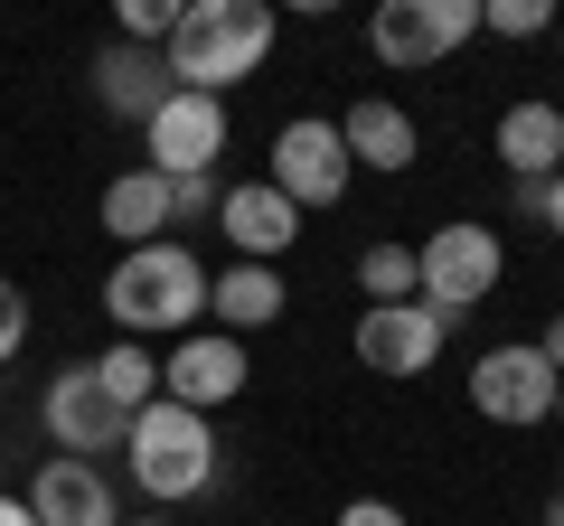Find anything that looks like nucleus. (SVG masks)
I'll use <instances>...</instances> for the list:
<instances>
[{"instance_id": "obj_16", "label": "nucleus", "mask_w": 564, "mask_h": 526, "mask_svg": "<svg viewBox=\"0 0 564 526\" xmlns=\"http://www.w3.org/2000/svg\"><path fill=\"white\" fill-rule=\"evenodd\" d=\"M339 142H348V161H358V169H414L423 132H414V113H404V103L367 95V103H348V113H339Z\"/></svg>"}, {"instance_id": "obj_13", "label": "nucleus", "mask_w": 564, "mask_h": 526, "mask_svg": "<svg viewBox=\"0 0 564 526\" xmlns=\"http://www.w3.org/2000/svg\"><path fill=\"white\" fill-rule=\"evenodd\" d=\"M29 517L39 526H122L113 507V480H104L95 461H39V480H29Z\"/></svg>"}, {"instance_id": "obj_5", "label": "nucleus", "mask_w": 564, "mask_h": 526, "mask_svg": "<svg viewBox=\"0 0 564 526\" xmlns=\"http://www.w3.org/2000/svg\"><path fill=\"white\" fill-rule=\"evenodd\" d=\"M348 179H358V161H348L339 122L292 113V122L273 132V169H263V188H282L302 217H311V207H339V198H348Z\"/></svg>"}, {"instance_id": "obj_24", "label": "nucleus", "mask_w": 564, "mask_h": 526, "mask_svg": "<svg viewBox=\"0 0 564 526\" xmlns=\"http://www.w3.org/2000/svg\"><path fill=\"white\" fill-rule=\"evenodd\" d=\"M339 526H414V517H404L395 498H348V507H339Z\"/></svg>"}, {"instance_id": "obj_20", "label": "nucleus", "mask_w": 564, "mask_h": 526, "mask_svg": "<svg viewBox=\"0 0 564 526\" xmlns=\"http://www.w3.org/2000/svg\"><path fill=\"white\" fill-rule=\"evenodd\" d=\"M358 292H367V310H377V302H414V292H423L414 244H367V254H358Z\"/></svg>"}, {"instance_id": "obj_12", "label": "nucleus", "mask_w": 564, "mask_h": 526, "mask_svg": "<svg viewBox=\"0 0 564 526\" xmlns=\"http://www.w3.org/2000/svg\"><path fill=\"white\" fill-rule=\"evenodd\" d=\"M217 235L236 244V263H282V254H292V235H302V207L282 198V188L245 179V188H226V198H217Z\"/></svg>"}, {"instance_id": "obj_30", "label": "nucleus", "mask_w": 564, "mask_h": 526, "mask_svg": "<svg viewBox=\"0 0 564 526\" xmlns=\"http://www.w3.org/2000/svg\"><path fill=\"white\" fill-rule=\"evenodd\" d=\"M555 424H564V385H555Z\"/></svg>"}, {"instance_id": "obj_31", "label": "nucleus", "mask_w": 564, "mask_h": 526, "mask_svg": "<svg viewBox=\"0 0 564 526\" xmlns=\"http://www.w3.org/2000/svg\"><path fill=\"white\" fill-rule=\"evenodd\" d=\"M0 489H10V470H0Z\"/></svg>"}, {"instance_id": "obj_26", "label": "nucleus", "mask_w": 564, "mask_h": 526, "mask_svg": "<svg viewBox=\"0 0 564 526\" xmlns=\"http://www.w3.org/2000/svg\"><path fill=\"white\" fill-rule=\"evenodd\" d=\"M536 358H545V366H555V376H564V310H555V320H545V339H536Z\"/></svg>"}, {"instance_id": "obj_19", "label": "nucleus", "mask_w": 564, "mask_h": 526, "mask_svg": "<svg viewBox=\"0 0 564 526\" xmlns=\"http://www.w3.org/2000/svg\"><path fill=\"white\" fill-rule=\"evenodd\" d=\"M95 376L113 385V405H122V414H141V405H161V358H151V348H141V339L104 348V358H95Z\"/></svg>"}, {"instance_id": "obj_3", "label": "nucleus", "mask_w": 564, "mask_h": 526, "mask_svg": "<svg viewBox=\"0 0 564 526\" xmlns=\"http://www.w3.org/2000/svg\"><path fill=\"white\" fill-rule=\"evenodd\" d=\"M122 461H132V480L161 507H180V498H207V489H217V432H207V414H188V405L161 395V405L132 414Z\"/></svg>"}, {"instance_id": "obj_27", "label": "nucleus", "mask_w": 564, "mask_h": 526, "mask_svg": "<svg viewBox=\"0 0 564 526\" xmlns=\"http://www.w3.org/2000/svg\"><path fill=\"white\" fill-rule=\"evenodd\" d=\"M0 526H39V517H29V498H10V489H0Z\"/></svg>"}, {"instance_id": "obj_11", "label": "nucleus", "mask_w": 564, "mask_h": 526, "mask_svg": "<svg viewBox=\"0 0 564 526\" xmlns=\"http://www.w3.org/2000/svg\"><path fill=\"white\" fill-rule=\"evenodd\" d=\"M443 339H452V329L433 320L423 302H377V310H358V366H367V376H433Z\"/></svg>"}, {"instance_id": "obj_21", "label": "nucleus", "mask_w": 564, "mask_h": 526, "mask_svg": "<svg viewBox=\"0 0 564 526\" xmlns=\"http://www.w3.org/2000/svg\"><path fill=\"white\" fill-rule=\"evenodd\" d=\"M480 29L489 39H545L555 29V0H480Z\"/></svg>"}, {"instance_id": "obj_9", "label": "nucleus", "mask_w": 564, "mask_h": 526, "mask_svg": "<svg viewBox=\"0 0 564 526\" xmlns=\"http://www.w3.org/2000/svg\"><path fill=\"white\" fill-rule=\"evenodd\" d=\"M141 142H151V161H141V169H161V179H207L217 151H226V103L170 85V103L141 122Z\"/></svg>"}, {"instance_id": "obj_15", "label": "nucleus", "mask_w": 564, "mask_h": 526, "mask_svg": "<svg viewBox=\"0 0 564 526\" xmlns=\"http://www.w3.org/2000/svg\"><path fill=\"white\" fill-rule=\"evenodd\" d=\"M282 302H292V292H282L273 263H226V273H207V310H217L226 339H254V329H273Z\"/></svg>"}, {"instance_id": "obj_14", "label": "nucleus", "mask_w": 564, "mask_h": 526, "mask_svg": "<svg viewBox=\"0 0 564 526\" xmlns=\"http://www.w3.org/2000/svg\"><path fill=\"white\" fill-rule=\"evenodd\" d=\"M95 103L113 122H151L170 103V57H161V47H132V39L95 47Z\"/></svg>"}, {"instance_id": "obj_8", "label": "nucleus", "mask_w": 564, "mask_h": 526, "mask_svg": "<svg viewBox=\"0 0 564 526\" xmlns=\"http://www.w3.org/2000/svg\"><path fill=\"white\" fill-rule=\"evenodd\" d=\"M555 366L536 358V339H508V348H480L470 358V405L489 414V424H508V432H527V424H545L555 414Z\"/></svg>"}, {"instance_id": "obj_6", "label": "nucleus", "mask_w": 564, "mask_h": 526, "mask_svg": "<svg viewBox=\"0 0 564 526\" xmlns=\"http://www.w3.org/2000/svg\"><path fill=\"white\" fill-rule=\"evenodd\" d=\"M462 39H480V0H386L377 20H367V47H377L395 76L443 66Z\"/></svg>"}, {"instance_id": "obj_17", "label": "nucleus", "mask_w": 564, "mask_h": 526, "mask_svg": "<svg viewBox=\"0 0 564 526\" xmlns=\"http://www.w3.org/2000/svg\"><path fill=\"white\" fill-rule=\"evenodd\" d=\"M499 161L518 169V179H555L564 169V113L545 95H527V103L499 113Z\"/></svg>"}, {"instance_id": "obj_10", "label": "nucleus", "mask_w": 564, "mask_h": 526, "mask_svg": "<svg viewBox=\"0 0 564 526\" xmlns=\"http://www.w3.org/2000/svg\"><path fill=\"white\" fill-rule=\"evenodd\" d=\"M245 339H226V329H188V339H170V366H161V395L188 414H217L245 395Z\"/></svg>"}, {"instance_id": "obj_23", "label": "nucleus", "mask_w": 564, "mask_h": 526, "mask_svg": "<svg viewBox=\"0 0 564 526\" xmlns=\"http://www.w3.org/2000/svg\"><path fill=\"white\" fill-rule=\"evenodd\" d=\"M217 169H207V179H170V226H188V217H217Z\"/></svg>"}, {"instance_id": "obj_4", "label": "nucleus", "mask_w": 564, "mask_h": 526, "mask_svg": "<svg viewBox=\"0 0 564 526\" xmlns=\"http://www.w3.org/2000/svg\"><path fill=\"white\" fill-rule=\"evenodd\" d=\"M414 263H423V292H414V302L433 310L443 329H462L470 310L499 292L508 244H499V226H470V217H462V226H433V235L414 244Z\"/></svg>"}, {"instance_id": "obj_28", "label": "nucleus", "mask_w": 564, "mask_h": 526, "mask_svg": "<svg viewBox=\"0 0 564 526\" xmlns=\"http://www.w3.org/2000/svg\"><path fill=\"white\" fill-rule=\"evenodd\" d=\"M545 526H564V489H555V498H545Z\"/></svg>"}, {"instance_id": "obj_22", "label": "nucleus", "mask_w": 564, "mask_h": 526, "mask_svg": "<svg viewBox=\"0 0 564 526\" xmlns=\"http://www.w3.org/2000/svg\"><path fill=\"white\" fill-rule=\"evenodd\" d=\"M20 348H29V292L10 283V273H0V366L20 358Z\"/></svg>"}, {"instance_id": "obj_29", "label": "nucleus", "mask_w": 564, "mask_h": 526, "mask_svg": "<svg viewBox=\"0 0 564 526\" xmlns=\"http://www.w3.org/2000/svg\"><path fill=\"white\" fill-rule=\"evenodd\" d=\"M122 526H170V517H122Z\"/></svg>"}, {"instance_id": "obj_25", "label": "nucleus", "mask_w": 564, "mask_h": 526, "mask_svg": "<svg viewBox=\"0 0 564 526\" xmlns=\"http://www.w3.org/2000/svg\"><path fill=\"white\" fill-rule=\"evenodd\" d=\"M536 217H545V226H555V235H564V169H555V179L536 188Z\"/></svg>"}, {"instance_id": "obj_18", "label": "nucleus", "mask_w": 564, "mask_h": 526, "mask_svg": "<svg viewBox=\"0 0 564 526\" xmlns=\"http://www.w3.org/2000/svg\"><path fill=\"white\" fill-rule=\"evenodd\" d=\"M104 235H113L122 254L170 235V179H161V169H122V179L104 188Z\"/></svg>"}, {"instance_id": "obj_2", "label": "nucleus", "mask_w": 564, "mask_h": 526, "mask_svg": "<svg viewBox=\"0 0 564 526\" xmlns=\"http://www.w3.org/2000/svg\"><path fill=\"white\" fill-rule=\"evenodd\" d=\"M104 310H113L122 339H151V329H170V339H188V320L207 310V263L188 254L180 235L161 244H132V254L104 273Z\"/></svg>"}, {"instance_id": "obj_1", "label": "nucleus", "mask_w": 564, "mask_h": 526, "mask_svg": "<svg viewBox=\"0 0 564 526\" xmlns=\"http://www.w3.org/2000/svg\"><path fill=\"white\" fill-rule=\"evenodd\" d=\"M273 0H188L180 29H170V85H188V95H217L226 85H245L263 57H273Z\"/></svg>"}, {"instance_id": "obj_7", "label": "nucleus", "mask_w": 564, "mask_h": 526, "mask_svg": "<svg viewBox=\"0 0 564 526\" xmlns=\"http://www.w3.org/2000/svg\"><path fill=\"white\" fill-rule=\"evenodd\" d=\"M39 424L57 432V451H66V461H95V451H122L132 414L113 405V385L95 376V358H76V366H57V376H47V405H39Z\"/></svg>"}]
</instances>
